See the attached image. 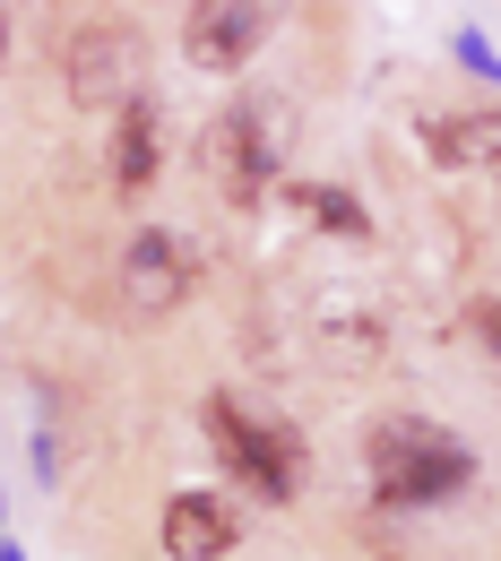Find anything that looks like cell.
<instances>
[{"label":"cell","mask_w":501,"mask_h":561,"mask_svg":"<svg viewBox=\"0 0 501 561\" xmlns=\"http://www.w3.org/2000/svg\"><path fill=\"white\" fill-rule=\"evenodd\" d=\"M467 329H476V346L501 363V294H476V302H467Z\"/></svg>","instance_id":"cell-11"},{"label":"cell","mask_w":501,"mask_h":561,"mask_svg":"<svg viewBox=\"0 0 501 561\" xmlns=\"http://www.w3.org/2000/svg\"><path fill=\"white\" fill-rule=\"evenodd\" d=\"M493 199H501V147H493Z\"/></svg>","instance_id":"cell-13"},{"label":"cell","mask_w":501,"mask_h":561,"mask_svg":"<svg viewBox=\"0 0 501 561\" xmlns=\"http://www.w3.org/2000/svg\"><path fill=\"white\" fill-rule=\"evenodd\" d=\"M286 0H191L182 18V61L191 70H242L269 35H277Z\"/></svg>","instance_id":"cell-5"},{"label":"cell","mask_w":501,"mask_h":561,"mask_svg":"<svg viewBox=\"0 0 501 561\" xmlns=\"http://www.w3.org/2000/svg\"><path fill=\"white\" fill-rule=\"evenodd\" d=\"M191 285H200L191 242H182V233H164V225H139V242L122 251V302H130L139 320H164V311H182V302H191Z\"/></svg>","instance_id":"cell-6"},{"label":"cell","mask_w":501,"mask_h":561,"mask_svg":"<svg viewBox=\"0 0 501 561\" xmlns=\"http://www.w3.org/2000/svg\"><path fill=\"white\" fill-rule=\"evenodd\" d=\"M0 53H9V18H0Z\"/></svg>","instance_id":"cell-14"},{"label":"cell","mask_w":501,"mask_h":561,"mask_svg":"<svg viewBox=\"0 0 501 561\" xmlns=\"http://www.w3.org/2000/svg\"><path fill=\"white\" fill-rule=\"evenodd\" d=\"M303 208H311V225H320V233H346V242H363V233H372V216H363L346 191H303Z\"/></svg>","instance_id":"cell-10"},{"label":"cell","mask_w":501,"mask_h":561,"mask_svg":"<svg viewBox=\"0 0 501 561\" xmlns=\"http://www.w3.org/2000/svg\"><path fill=\"white\" fill-rule=\"evenodd\" d=\"M234 536H242L234 501H216V492L164 501V553H173V561H216V553H234Z\"/></svg>","instance_id":"cell-7"},{"label":"cell","mask_w":501,"mask_h":561,"mask_svg":"<svg viewBox=\"0 0 501 561\" xmlns=\"http://www.w3.org/2000/svg\"><path fill=\"white\" fill-rule=\"evenodd\" d=\"M501 147V122H432V164H476Z\"/></svg>","instance_id":"cell-9"},{"label":"cell","mask_w":501,"mask_h":561,"mask_svg":"<svg viewBox=\"0 0 501 561\" xmlns=\"http://www.w3.org/2000/svg\"><path fill=\"white\" fill-rule=\"evenodd\" d=\"M458 53H467V70H485V78H501V53L485 44V35H458Z\"/></svg>","instance_id":"cell-12"},{"label":"cell","mask_w":501,"mask_h":561,"mask_svg":"<svg viewBox=\"0 0 501 561\" xmlns=\"http://www.w3.org/2000/svg\"><path fill=\"white\" fill-rule=\"evenodd\" d=\"M277 156H286V104L242 95V104H225V113H216L208 173H216V191H225V208H260V199H269V182H277Z\"/></svg>","instance_id":"cell-3"},{"label":"cell","mask_w":501,"mask_h":561,"mask_svg":"<svg viewBox=\"0 0 501 561\" xmlns=\"http://www.w3.org/2000/svg\"><path fill=\"white\" fill-rule=\"evenodd\" d=\"M363 458H372V484L389 510H432V501H449V492L476 484V458L424 415H389L372 423V440H363Z\"/></svg>","instance_id":"cell-1"},{"label":"cell","mask_w":501,"mask_h":561,"mask_svg":"<svg viewBox=\"0 0 501 561\" xmlns=\"http://www.w3.org/2000/svg\"><path fill=\"white\" fill-rule=\"evenodd\" d=\"M139 70H147V44H139V26H122V18L78 26L70 44H61L70 104H87V113H122V104L139 95Z\"/></svg>","instance_id":"cell-4"},{"label":"cell","mask_w":501,"mask_h":561,"mask_svg":"<svg viewBox=\"0 0 501 561\" xmlns=\"http://www.w3.org/2000/svg\"><path fill=\"white\" fill-rule=\"evenodd\" d=\"M200 415H208V440H216V458H225L234 484H251L260 501H294V492H303V432H294V423L242 415L234 398H208Z\"/></svg>","instance_id":"cell-2"},{"label":"cell","mask_w":501,"mask_h":561,"mask_svg":"<svg viewBox=\"0 0 501 561\" xmlns=\"http://www.w3.org/2000/svg\"><path fill=\"white\" fill-rule=\"evenodd\" d=\"M156 130H164V122H156L147 95H130V104L113 113V191H122V199H139L147 182H156V156H164Z\"/></svg>","instance_id":"cell-8"}]
</instances>
